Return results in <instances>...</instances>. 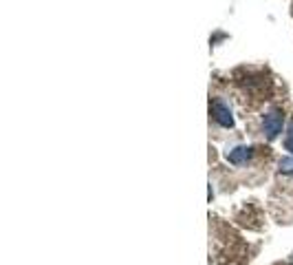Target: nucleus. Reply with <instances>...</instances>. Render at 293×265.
Wrapping results in <instances>:
<instances>
[{
    "mask_svg": "<svg viewBox=\"0 0 293 265\" xmlns=\"http://www.w3.org/2000/svg\"><path fill=\"white\" fill-rule=\"evenodd\" d=\"M231 86L242 115H254L265 102H271L278 93V84L267 69L262 66H240L231 73Z\"/></svg>",
    "mask_w": 293,
    "mask_h": 265,
    "instance_id": "obj_1",
    "label": "nucleus"
},
{
    "mask_svg": "<svg viewBox=\"0 0 293 265\" xmlns=\"http://www.w3.org/2000/svg\"><path fill=\"white\" fill-rule=\"evenodd\" d=\"M282 126H284V108L282 106H271L265 115L260 117V124H258V132L265 140H273L282 132Z\"/></svg>",
    "mask_w": 293,
    "mask_h": 265,
    "instance_id": "obj_2",
    "label": "nucleus"
},
{
    "mask_svg": "<svg viewBox=\"0 0 293 265\" xmlns=\"http://www.w3.org/2000/svg\"><path fill=\"white\" fill-rule=\"evenodd\" d=\"M234 113H231V106L227 104V100H223L221 95H212L210 98V117L214 119L218 126L223 128H234Z\"/></svg>",
    "mask_w": 293,
    "mask_h": 265,
    "instance_id": "obj_3",
    "label": "nucleus"
},
{
    "mask_svg": "<svg viewBox=\"0 0 293 265\" xmlns=\"http://www.w3.org/2000/svg\"><path fill=\"white\" fill-rule=\"evenodd\" d=\"M284 148L289 150V153L293 155V122L289 126V130H286V137H284Z\"/></svg>",
    "mask_w": 293,
    "mask_h": 265,
    "instance_id": "obj_4",
    "label": "nucleus"
}]
</instances>
